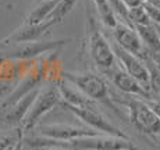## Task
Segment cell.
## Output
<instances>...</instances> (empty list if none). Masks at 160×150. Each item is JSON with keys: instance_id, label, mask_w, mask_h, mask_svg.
Returning <instances> with one entry per match:
<instances>
[{"instance_id": "obj_19", "label": "cell", "mask_w": 160, "mask_h": 150, "mask_svg": "<svg viewBox=\"0 0 160 150\" xmlns=\"http://www.w3.org/2000/svg\"><path fill=\"white\" fill-rule=\"evenodd\" d=\"M24 136V132L21 128H14L13 131L0 132V150H7L8 148L14 146L21 138Z\"/></svg>"}, {"instance_id": "obj_3", "label": "cell", "mask_w": 160, "mask_h": 150, "mask_svg": "<svg viewBox=\"0 0 160 150\" xmlns=\"http://www.w3.org/2000/svg\"><path fill=\"white\" fill-rule=\"evenodd\" d=\"M71 39H58V41H48V42H24V43H13V45H0V59L2 60H31L41 54L53 51L56 49L66 46Z\"/></svg>"}, {"instance_id": "obj_23", "label": "cell", "mask_w": 160, "mask_h": 150, "mask_svg": "<svg viewBox=\"0 0 160 150\" xmlns=\"http://www.w3.org/2000/svg\"><path fill=\"white\" fill-rule=\"evenodd\" d=\"M122 2H124V4L128 7V10H130V8H135V7L143 6L146 0H122Z\"/></svg>"}, {"instance_id": "obj_26", "label": "cell", "mask_w": 160, "mask_h": 150, "mask_svg": "<svg viewBox=\"0 0 160 150\" xmlns=\"http://www.w3.org/2000/svg\"><path fill=\"white\" fill-rule=\"evenodd\" d=\"M155 25V28H156V31H158V33H159V38H160V24H153Z\"/></svg>"}, {"instance_id": "obj_18", "label": "cell", "mask_w": 160, "mask_h": 150, "mask_svg": "<svg viewBox=\"0 0 160 150\" xmlns=\"http://www.w3.org/2000/svg\"><path fill=\"white\" fill-rule=\"evenodd\" d=\"M145 61L148 67H149V72H150V82H149L150 92L160 97V65L150 56H148Z\"/></svg>"}, {"instance_id": "obj_21", "label": "cell", "mask_w": 160, "mask_h": 150, "mask_svg": "<svg viewBox=\"0 0 160 150\" xmlns=\"http://www.w3.org/2000/svg\"><path fill=\"white\" fill-rule=\"evenodd\" d=\"M143 8L146 10L148 15H149L152 24H160V8L156 7V6L150 4V3H146L143 4Z\"/></svg>"}, {"instance_id": "obj_27", "label": "cell", "mask_w": 160, "mask_h": 150, "mask_svg": "<svg viewBox=\"0 0 160 150\" xmlns=\"http://www.w3.org/2000/svg\"><path fill=\"white\" fill-rule=\"evenodd\" d=\"M39 150H63V149H39Z\"/></svg>"}, {"instance_id": "obj_22", "label": "cell", "mask_w": 160, "mask_h": 150, "mask_svg": "<svg viewBox=\"0 0 160 150\" xmlns=\"http://www.w3.org/2000/svg\"><path fill=\"white\" fill-rule=\"evenodd\" d=\"M145 102H146L150 107H152V110L159 115V118H160V97L155 94V96L150 97V99H146Z\"/></svg>"}, {"instance_id": "obj_11", "label": "cell", "mask_w": 160, "mask_h": 150, "mask_svg": "<svg viewBox=\"0 0 160 150\" xmlns=\"http://www.w3.org/2000/svg\"><path fill=\"white\" fill-rule=\"evenodd\" d=\"M35 129L39 136L49 138V139H57V140H70V139H75V138L93 136L102 133L89 127H75V125H70V124H50V125L39 124Z\"/></svg>"}, {"instance_id": "obj_12", "label": "cell", "mask_w": 160, "mask_h": 150, "mask_svg": "<svg viewBox=\"0 0 160 150\" xmlns=\"http://www.w3.org/2000/svg\"><path fill=\"white\" fill-rule=\"evenodd\" d=\"M53 27L52 21H46V22L38 24V25H22L18 29H15L11 35L7 38L2 39L0 45H13V43H24V42H36L48 32V29Z\"/></svg>"}, {"instance_id": "obj_29", "label": "cell", "mask_w": 160, "mask_h": 150, "mask_svg": "<svg viewBox=\"0 0 160 150\" xmlns=\"http://www.w3.org/2000/svg\"><path fill=\"white\" fill-rule=\"evenodd\" d=\"M38 150H39V149H38Z\"/></svg>"}, {"instance_id": "obj_10", "label": "cell", "mask_w": 160, "mask_h": 150, "mask_svg": "<svg viewBox=\"0 0 160 150\" xmlns=\"http://www.w3.org/2000/svg\"><path fill=\"white\" fill-rule=\"evenodd\" d=\"M113 36H114L116 43L121 46L124 50L130 51V53L135 54V56L141 57L143 60L149 56V51L145 47V45H143L142 39H141L138 31L135 29V27L118 21L117 25L113 28Z\"/></svg>"}, {"instance_id": "obj_24", "label": "cell", "mask_w": 160, "mask_h": 150, "mask_svg": "<svg viewBox=\"0 0 160 150\" xmlns=\"http://www.w3.org/2000/svg\"><path fill=\"white\" fill-rule=\"evenodd\" d=\"M14 150H38V149H35V148H31V146L27 145V143L24 142V136H22L20 140H18L17 143H15Z\"/></svg>"}, {"instance_id": "obj_20", "label": "cell", "mask_w": 160, "mask_h": 150, "mask_svg": "<svg viewBox=\"0 0 160 150\" xmlns=\"http://www.w3.org/2000/svg\"><path fill=\"white\" fill-rule=\"evenodd\" d=\"M128 18H130V22L132 27L137 25H148V24H152L149 15H148L146 10L143 8V6L141 7H135L128 10Z\"/></svg>"}, {"instance_id": "obj_9", "label": "cell", "mask_w": 160, "mask_h": 150, "mask_svg": "<svg viewBox=\"0 0 160 150\" xmlns=\"http://www.w3.org/2000/svg\"><path fill=\"white\" fill-rule=\"evenodd\" d=\"M112 46H113V50H114V54L117 57V61L120 63V65L130 75L134 76L135 79H138L146 89L150 90V88H149L150 72H149V67H148L146 61L143 59H141V57L135 56V54L130 53V51L124 50L116 42Z\"/></svg>"}, {"instance_id": "obj_5", "label": "cell", "mask_w": 160, "mask_h": 150, "mask_svg": "<svg viewBox=\"0 0 160 150\" xmlns=\"http://www.w3.org/2000/svg\"><path fill=\"white\" fill-rule=\"evenodd\" d=\"M88 49L92 60L100 68V71L112 68L117 63V57L114 54V50H113V46L109 43L106 36L99 29L93 17H89Z\"/></svg>"}, {"instance_id": "obj_2", "label": "cell", "mask_w": 160, "mask_h": 150, "mask_svg": "<svg viewBox=\"0 0 160 150\" xmlns=\"http://www.w3.org/2000/svg\"><path fill=\"white\" fill-rule=\"evenodd\" d=\"M114 102L121 103L130 113V120L138 131L148 135L160 136V118L152 110L148 103L141 97L124 94L122 99H113Z\"/></svg>"}, {"instance_id": "obj_15", "label": "cell", "mask_w": 160, "mask_h": 150, "mask_svg": "<svg viewBox=\"0 0 160 150\" xmlns=\"http://www.w3.org/2000/svg\"><path fill=\"white\" fill-rule=\"evenodd\" d=\"M135 29L138 31L143 45L149 51V56H158L160 54V38L153 24L148 25H137Z\"/></svg>"}, {"instance_id": "obj_28", "label": "cell", "mask_w": 160, "mask_h": 150, "mask_svg": "<svg viewBox=\"0 0 160 150\" xmlns=\"http://www.w3.org/2000/svg\"><path fill=\"white\" fill-rule=\"evenodd\" d=\"M14 146H15V145H14ZM14 146H11V148H8L7 150H14Z\"/></svg>"}, {"instance_id": "obj_6", "label": "cell", "mask_w": 160, "mask_h": 150, "mask_svg": "<svg viewBox=\"0 0 160 150\" xmlns=\"http://www.w3.org/2000/svg\"><path fill=\"white\" fill-rule=\"evenodd\" d=\"M63 78L74 84L79 90H82L88 97H91L95 102L112 104V94L109 90V85L99 74H93V72H82V74L64 72Z\"/></svg>"}, {"instance_id": "obj_4", "label": "cell", "mask_w": 160, "mask_h": 150, "mask_svg": "<svg viewBox=\"0 0 160 150\" xmlns=\"http://www.w3.org/2000/svg\"><path fill=\"white\" fill-rule=\"evenodd\" d=\"M61 102H63V99H61V93L58 90L57 84L53 85V86H48L45 89H41L33 104L31 106L25 120L21 124V131L24 132V135L27 132H29V131L35 129L39 125V122H41L42 117H45L54 107L60 106Z\"/></svg>"}, {"instance_id": "obj_8", "label": "cell", "mask_w": 160, "mask_h": 150, "mask_svg": "<svg viewBox=\"0 0 160 150\" xmlns=\"http://www.w3.org/2000/svg\"><path fill=\"white\" fill-rule=\"evenodd\" d=\"M103 75H106L109 78V81L118 89L120 92H122L124 94H130V96H137L141 99L146 100L153 97L155 94L152 93L149 89H146L138 79H135L132 75H130L117 61L114 65L109 70L102 71Z\"/></svg>"}, {"instance_id": "obj_17", "label": "cell", "mask_w": 160, "mask_h": 150, "mask_svg": "<svg viewBox=\"0 0 160 150\" xmlns=\"http://www.w3.org/2000/svg\"><path fill=\"white\" fill-rule=\"evenodd\" d=\"M77 2H78V0H60L58 4L56 6V8H54V11L52 13L50 17H49L48 21H52L53 25L61 22V21H63L64 18H66L67 15L74 10Z\"/></svg>"}, {"instance_id": "obj_16", "label": "cell", "mask_w": 160, "mask_h": 150, "mask_svg": "<svg viewBox=\"0 0 160 150\" xmlns=\"http://www.w3.org/2000/svg\"><path fill=\"white\" fill-rule=\"evenodd\" d=\"M92 2L95 3L98 15H99V18L102 20V22L107 28L113 29L117 25V22H118V18H117V15L114 14V11H113L109 0H92Z\"/></svg>"}, {"instance_id": "obj_1", "label": "cell", "mask_w": 160, "mask_h": 150, "mask_svg": "<svg viewBox=\"0 0 160 150\" xmlns=\"http://www.w3.org/2000/svg\"><path fill=\"white\" fill-rule=\"evenodd\" d=\"M24 142L31 148L35 149H63V150H138L134 143H131L130 139L118 136L100 135L93 136H82L75 138L70 140H57L49 139L39 135L25 136Z\"/></svg>"}, {"instance_id": "obj_25", "label": "cell", "mask_w": 160, "mask_h": 150, "mask_svg": "<svg viewBox=\"0 0 160 150\" xmlns=\"http://www.w3.org/2000/svg\"><path fill=\"white\" fill-rule=\"evenodd\" d=\"M150 57H152V59H153V60H155V61H156V63H158V64H159V65H160V54H158V56H150Z\"/></svg>"}, {"instance_id": "obj_13", "label": "cell", "mask_w": 160, "mask_h": 150, "mask_svg": "<svg viewBox=\"0 0 160 150\" xmlns=\"http://www.w3.org/2000/svg\"><path fill=\"white\" fill-rule=\"evenodd\" d=\"M57 86L61 93L63 103H66V104L75 106V107H89V106L96 104L95 100L88 97L84 92L79 90L75 85L71 84L70 81H67V79L63 78L60 82H57Z\"/></svg>"}, {"instance_id": "obj_7", "label": "cell", "mask_w": 160, "mask_h": 150, "mask_svg": "<svg viewBox=\"0 0 160 150\" xmlns=\"http://www.w3.org/2000/svg\"><path fill=\"white\" fill-rule=\"evenodd\" d=\"M60 106H63L66 110H68L70 113H72L79 121L85 122L87 127L92 128V129H96L102 133H106V135L130 139L127 133H124L121 129H118L117 127H114L112 122L104 117L102 113L98 110L96 104L89 106V107H75V106H70V104H66V103L61 102Z\"/></svg>"}, {"instance_id": "obj_14", "label": "cell", "mask_w": 160, "mask_h": 150, "mask_svg": "<svg viewBox=\"0 0 160 150\" xmlns=\"http://www.w3.org/2000/svg\"><path fill=\"white\" fill-rule=\"evenodd\" d=\"M60 0H35L32 8L25 15L24 22L25 25H38V24L46 22L49 17L54 11L56 6Z\"/></svg>"}]
</instances>
